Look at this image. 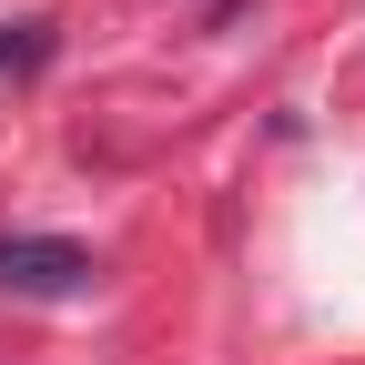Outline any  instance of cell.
Returning <instances> with one entry per match:
<instances>
[{"mask_svg": "<svg viewBox=\"0 0 365 365\" xmlns=\"http://www.w3.org/2000/svg\"><path fill=\"white\" fill-rule=\"evenodd\" d=\"M91 264L71 234H0V294H21V304H71L91 294Z\"/></svg>", "mask_w": 365, "mask_h": 365, "instance_id": "1", "label": "cell"}, {"mask_svg": "<svg viewBox=\"0 0 365 365\" xmlns=\"http://www.w3.org/2000/svg\"><path fill=\"white\" fill-rule=\"evenodd\" d=\"M51 61V21H11L0 31V71H41Z\"/></svg>", "mask_w": 365, "mask_h": 365, "instance_id": "2", "label": "cell"}]
</instances>
